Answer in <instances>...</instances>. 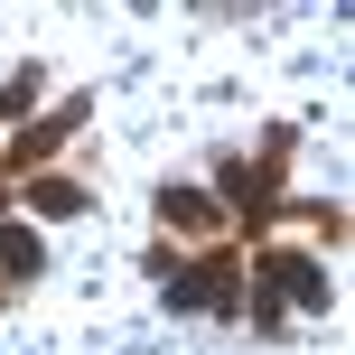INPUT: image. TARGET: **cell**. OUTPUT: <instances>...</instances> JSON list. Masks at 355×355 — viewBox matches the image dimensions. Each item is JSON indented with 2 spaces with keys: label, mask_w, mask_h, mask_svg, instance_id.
<instances>
[{
  "label": "cell",
  "mask_w": 355,
  "mask_h": 355,
  "mask_svg": "<svg viewBox=\"0 0 355 355\" xmlns=\"http://www.w3.org/2000/svg\"><path fill=\"white\" fill-rule=\"evenodd\" d=\"M0 252H10V271H19V281H37V271H47V243H37L28 225H10V234H0Z\"/></svg>",
  "instance_id": "3957f363"
},
{
  "label": "cell",
  "mask_w": 355,
  "mask_h": 355,
  "mask_svg": "<svg viewBox=\"0 0 355 355\" xmlns=\"http://www.w3.org/2000/svg\"><path fill=\"white\" fill-rule=\"evenodd\" d=\"M215 187H225V196H262V187H271V168H243V159H225V168H215Z\"/></svg>",
  "instance_id": "8992f818"
},
{
  "label": "cell",
  "mask_w": 355,
  "mask_h": 355,
  "mask_svg": "<svg viewBox=\"0 0 355 355\" xmlns=\"http://www.w3.org/2000/svg\"><path fill=\"white\" fill-rule=\"evenodd\" d=\"M262 290H281V300H300V309H327V271L309 262V252H262Z\"/></svg>",
  "instance_id": "7a4b0ae2"
},
{
  "label": "cell",
  "mask_w": 355,
  "mask_h": 355,
  "mask_svg": "<svg viewBox=\"0 0 355 355\" xmlns=\"http://www.w3.org/2000/svg\"><path fill=\"white\" fill-rule=\"evenodd\" d=\"M159 271H168V309H196V318H234V300H243L225 262H206V271H178V262H159Z\"/></svg>",
  "instance_id": "6da1fadb"
},
{
  "label": "cell",
  "mask_w": 355,
  "mask_h": 355,
  "mask_svg": "<svg viewBox=\"0 0 355 355\" xmlns=\"http://www.w3.org/2000/svg\"><path fill=\"white\" fill-rule=\"evenodd\" d=\"M28 206H37V215H75V206H85V187H75V178H37Z\"/></svg>",
  "instance_id": "277c9868"
},
{
  "label": "cell",
  "mask_w": 355,
  "mask_h": 355,
  "mask_svg": "<svg viewBox=\"0 0 355 355\" xmlns=\"http://www.w3.org/2000/svg\"><path fill=\"white\" fill-rule=\"evenodd\" d=\"M159 215H168V225H215V206L196 187H159Z\"/></svg>",
  "instance_id": "5b68a950"
}]
</instances>
